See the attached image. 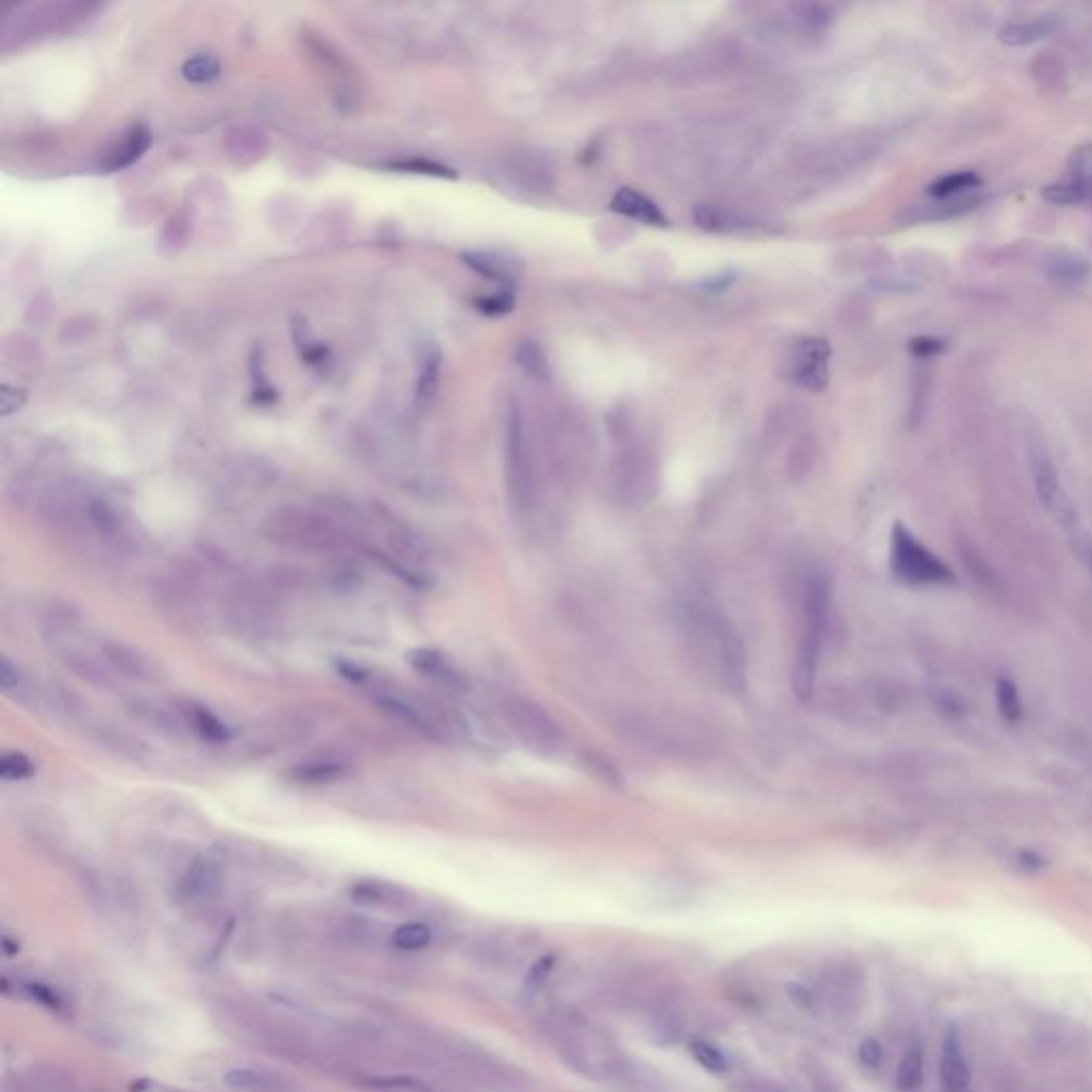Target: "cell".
Segmentation results:
<instances>
[{
    "label": "cell",
    "mask_w": 1092,
    "mask_h": 1092,
    "mask_svg": "<svg viewBox=\"0 0 1092 1092\" xmlns=\"http://www.w3.org/2000/svg\"><path fill=\"white\" fill-rule=\"evenodd\" d=\"M559 1060L570 1072L589 1080H608L619 1069V1056L611 1039L587 1022L572 1018L553 1026Z\"/></svg>",
    "instance_id": "cell-1"
},
{
    "label": "cell",
    "mask_w": 1092,
    "mask_h": 1092,
    "mask_svg": "<svg viewBox=\"0 0 1092 1092\" xmlns=\"http://www.w3.org/2000/svg\"><path fill=\"white\" fill-rule=\"evenodd\" d=\"M830 602V585L824 575L809 579L804 589V628L792 668V689L800 700L811 698L817 679L826 613Z\"/></svg>",
    "instance_id": "cell-2"
},
{
    "label": "cell",
    "mask_w": 1092,
    "mask_h": 1092,
    "mask_svg": "<svg viewBox=\"0 0 1092 1092\" xmlns=\"http://www.w3.org/2000/svg\"><path fill=\"white\" fill-rule=\"evenodd\" d=\"M890 568L896 581L909 587H946L956 583L954 570L902 523L892 528Z\"/></svg>",
    "instance_id": "cell-3"
},
{
    "label": "cell",
    "mask_w": 1092,
    "mask_h": 1092,
    "mask_svg": "<svg viewBox=\"0 0 1092 1092\" xmlns=\"http://www.w3.org/2000/svg\"><path fill=\"white\" fill-rule=\"evenodd\" d=\"M267 536L295 551H333L344 542V532L319 514L301 510H284L269 518Z\"/></svg>",
    "instance_id": "cell-4"
},
{
    "label": "cell",
    "mask_w": 1092,
    "mask_h": 1092,
    "mask_svg": "<svg viewBox=\"0 0 1092 1092\" xmlns=\"http://www.w3.org/2000/svg\"><path fill=\"white\" fill-rule=\"evenodd\" d=\"M506 717L514 734L538 753H553L561 745V730L555 719L530 700L514 698L506 705Z\"/></svg>",
    "instance_id": "cell-5"
},
{
    "label": "cell",
    "mask_w": 1092,
    "mask_h": 1092,
    "mask_svg": "<svg viewBox=\"0 0 1092 1092\" xmlns=\"http://www.w3.org/2000/svg\"><path fill=\"white\" fill-rule=\"evenodd\" d=\"M1031 472L1037 498L1046 506V510L1056 518V521L1064 528L1076 530L1078 528V512L1072 502V498L1064 491L1056 465L1044 451H1031Z\"/></svg>",
    "instance_id": "cell-6"
},
{
    "label": "cell",
    "mask_w": 1092,
    "mask_h": 1092,
    "mask_svg": "<svg viewBox=\"0 0 1092 1092\" xmlns=\"http://www.w3.org/2000/svg\"><path fill=\"white\" fill-rule=\"evenodd\" d=\"M228 619L236 630L248 638H263L274 632L276 617L269 595L263 589H238L228 604Z\"/></svg>",
    "instance_id": "cell-7"
},
{
    "label": "cell",
    "mask_w": 1092,
    "mask_h": 1092,
    "mask_svg": "<svg viewBox=\"0 0 1092 1092\" xmlns=\"http://www.w3.org/2000/svg\"><path fill=\"white\" fill-rule=\"evenodd\" d=\"M707 628H709V636L715 646V656H717L715 662L721 670L723 681L734 691L745 689L747 654H745V644L741 636L737 634V630L730 626V623L723 619H709Z\"/></svg>",
    "instance_id": "cell-8"
},
{
    "label": "cell",
    "mask_w": 1092,
    "mask_h": 1092,
    "mask_svg": "<svg viewBox=\"0 0 1092 1092\" xmlns=\"http://www.w3.org/2000/svg\"><path fill=\"white\" fill-rule=\"evenodd\" d=\"M1044 199L1054 205H1076L1092 199V143L1078 145L1067 163V173L1044 188Z\"/></svg>",
    "instance_id": "cell-9"
},
{
    "label": "cell",
    "mask_w": 1092,
    "mask_h": 1092,
    "mask_svg": "<svg viewBox=\"0 0 1092 1092\" xmlns=\"http://www.w3.org/2000/svg\"><path fill=\"white\" fill-rule=\"evenodd\" d=\"M508 489L514 506L528 508L532 504L534 496V482H532V463L523 437V425L521 416L516 410L510 412V425H508Z\"/></svg>",
    "instance_id": "cell-10"
},
{
    "label": "cell",
    "mask_w": 1092,
    "mask_h": 1092,
    "mask_svg": "<svg viewBox=\"0 0 1092 1092\" xmlns=\"http://www.w3.org/2000/svg\"><path fill=\"white\" fill-rule=\"evenodd\" d=\"M820 997L837 1018L847 1020L863 1007L865 977L851 965H837L826 973L824 993H820Z\"/></svg>",
    "instance_id": "cell-11"
},
{
    "label": "cell",
    "mask_w": 1092,
    "mask_h": 1092,
    "mask_svg": "<svg viewBox=\"0 0 1092 1092\" xmlns=\"http://www.w3.org/2000/svg\"><path fill=\"white\" fill-rule=\"evenodd\" d=\"M828 359H830V344L820 337H809L802 340L794 348V356L790 359V378L809 391H824L830 372H828Z\"/></svg>",
    "instance_id": "cell-12"
},
{
    "label": "cell",
    "mask_w": 1092,
    "mask_h": 1092,
    "mask_svg": "<svg viewBox=\"0 0 1092 1092\" xmlns=\"http://www.w3.org/2000/svg\"><path fill=\"white\" fill-rule=\"evenodd\" d=\"M100 658L106 664L118 672L124 679H133L141 683H156L163 679V668L152 656L131 644L124 642H108L100 648Z\"/></svg>",
    "instance_id": "cell-13"
},
{
    "label": "cell",
    "mask_w": 1092,
    "mask_h": 1092,
    "mask_svg": "<svg viewBox=\"0 0 1092 1092\" xmlns=\"http://www.w3.org/2000/svg\"><path fill=\"white\" fill-rule=\"evenodd\" d=\"M941 1092H971V1067L956 1026H948L941 1042L939 1058Z\"/></svg>",
    "instance_id": "cell-14"
},
{
    "label": "cell",
    "mask_w": 1092,
    "mask_h": 1092,
    "mask_svg": "<svg viewBox=\"0 0 1092 1092\" xmlns=\"http://www.w3.org/2000/svg\"><path fill=\"white\" fill-rule=\"evenodd\" d=\"M220 877V867L214 860H210V857H197L184 873V877L179 879L177 894L184 902H201L218 890Z\"/></svg>",
    "instance_id": "cell-15"
},
{
    "label": "cell",
    "mask_w": 1092,
    "mask_h": 1092,
    "mask_svg": "<svg viewBox=\"0 0 1092 1092\" xmlns=\"http://www.w3.org/2000/svg\"><path fill=\"white\" fill-rule=\"evenodd\" d=\"M1062 29V19L1058 15H1039L1024 22H1013L1003 26L999 31V39L1003 45L1009 47H1026L1042 39H1048L1056 31Z\"/></svg>",
    "instance_id": "cell-16"
},
{
    "label": "cell",
    "mask_w": 1092,
    "mask_h": 1092,
    "mask_svg": "<svg viewBox=\"0 0 1092 1092\" xmlns=\"http://www.w3.org/2000/svg\"><path fill=\"white\" fill-rule=\"evenodd\" d=\"M1072 1022H1062V1020H1044L1039 1022L1031 1035V1042L1033 1046L1046 1054V1056H1062V1054H1069L1072 1050H1076V1046L1080 1044V1037L1076 1033L1074 1026H1069Z\"/></svg>",
    "instance_id": "cell-17"
},
{
    "label": "cell",
    "mask_w": 1092,
    "mask_h": 1092,
    "mask_svg": "<svg viewBox=\"0 0 1092 1092\" xmlns=\"http://www.w3.org/2000/svg\"><path fill=\"white\" fill-rule=\"evenodd\" d=\"M611 207H613V212H617L621 216L634 218V220L644 222V224H652V226H666L668 224V220L662 214L660 207L652 199L644 197L642 193L632 191V188L617 191L613 201H611Z\"/></svg>",
    "instance_id": "cell-18"
},
{
    "label": "cell",
    "mask_w": 1092,
    "mask_h": 1092,
    "mask_svg": "<svg viewBox=\"0 0 1092 1092\" xmlns=\"http://www.w3.org/2000/svg\"><path fill=\"white\" fill-rule=\"evenodd\" d=\"M408 662L412 664L414 670H419V672L427 674V677L437 679L439 683H445V685L455 687V689H463L465 687L463 674L459 670H455L445 656L437 654V652H431V648H414L412 654H408Z\"/></svg>",
    "instance_id": "cell-19"
},
{
    "label": "cell",
    "mask_w": 1092,
    "mask_h": 1092,
    "mask_svg": "<svg viewBox=\"0 0 1092 1092\" xmlns=\"http://www.w3.org/2000/svg\"><path fill=\"white\" fill-rule=\"evenodd\" d=\"M128 713H131L137 721H141L143 725H148L150 730H156L163 737H179L181 727H184V721L179 719V715L171 713L169 709L161 705H156V702L135 700L133 705H128Z\"/></svg>",
    "instance_id": "cell-20"
},
{
    "label": "cell",
    "mask_w": 1092,
    "mask_h": 1092,
    "mask_svg": "<svg viewBox=\"0 0 1092 1092\" xmlns=\"http://www.w3.org/2000/svg\"><path fill=\"white\" fill-rule=\"evenodd\" d=\"M926 1074V1052L920 1039H912L907 1044L898 1067H896V1088L900 1092H916L924 1084Z\"/></svg>",
    "instance_id": "cell-21"
},
{
    "label": "cell",
    "mask_w": 1092,
    "mask_h": 1092,
    "mask_svg": "<svg viewBox=\"0 0 1092 1092\" xmlns=\"http://www.w3.org/2000/svg\"><path fill=\"white\" fill-rule=\"evenodd\" d=\"M65 666L75 672L77 677L92 683V685H98V687H110L112 685V674H110V666L106 664V660H96L92 658L90 654H84L80 652V648H67V652L60 654Z\"/></svg>",
    "instance_id": "cell-22"
},
{
    "label": "cell",
    "mask_w": 1092,
    "mask_h": 1092,
    "mask_svg": "<svg viewBox=\"0 0 1092 1092\" xmlns=\"http://www.w3.org/2000/svg\"><path fill=\"white\" fill-rule=\"evenodd\" d=\"M685 1035V1013L677 1003L662 1005L660 1011H656L652 1022V1039L658 1046H674L679 1044Z\"/></svg>",
    "instance_id": "cell-23"
},
{
    "label": "cell",
    "mask_w": 1092,
    "mask_h": 1092,
    "mask_svg": "<svg viewBox=\"0 0 1092 1092\" xmlns=\"http://www.w3.org/2000/svg\"><path fill=\"white\" fill-rule=\"evenodd\" d=\"M150 148V131L145 126H135L128 131L118 148L110 154V161L106 163L110 169H122L139 161L143 152Z\"/></svg>",
    "instance_id": "cell-24"
},
{
    "label": "cell",
    "mask_w": 1092,
    "mask_h": 1092,
    "mask_svg": "<svg viewBox=\"0 0 1092 1092\" xmlns=\"http://www.w3.org/2000/svg\"><path fill=\"white\" fill-rule=\"evenodd\" d=\"M1044 269L1050 278L1062 284H1080L1088 276V265L1076 254L1067 252H1054L1048 254L1044 261Z\"/></svg>",
    "instance_id": "cell-25"
},
{
    "label": "cell",
    "mask_w": 1092,
    "mask_h": 1092,
    "mask_svg": "<svg viewBox=\"0 0 1092 1092\" xmlns=\"http://www.w3.org/2000/svg\"><path fill=\"white\" fill-rule=\"evenodd\" d=\"M694 220L700 228L705 230H711V233H734V230H741L747 226V222L743 218H739L737 214L723 210V207H717V205H700L694 210Z\"/></svg>",
    "instance_id": "cell-26"
},
{
    "label": "cell",
    "mask_w": 1092,
    "mask_h": 1092,
    "mask_svg": "<svg viewBox=\"0 0 1092 1092\" xmlns=\"http://www.w3.org/2000/svg\"><path fill=\"white\" fill-rule=\"evenodd\" d=\"M979 186H981V177L975 171H958V173H948L939 179H934L928 186V195L934 199H950L967 191H975Z\"/></svg>",
    "instance_id": "cell-27"
},
{
    "label": "cell",
    "mask_w": 1092,
    "mask_h": 1092,
    "mask_svg": "<svg viewBox=\"0 0 1092 1092\" xmlns=\"http://www.w3.org/2000/svg\"><path fill=\"white\" fill-rule=\"evenodd\" d=\"M186 709H188L186 711V719L191 721V725L205 741H210V743H226L228 741V737H230L228 727L212 711H207L205 707H199V705H188Z\"/></svg>",
    "instance_id": "cell-28"
},
{
    "label": "cell",
    "mask_w": 1092,
    "mask_h": 1092,
    "mask_svg": "<svg viewBox=\"0 0 1092 1092\" xmlns=\"http://www.w3.org/2000/svg\"><path fill=\"white\" fill-rule=\"evenodd\" d=\"M463 261L470 265L474 271H478L480 276L485 278H491V280H510L514 276V269H512V263L506 261L504 256L500 254H489V252H467L461 256Z\"/></svg>",
    "instance_id": "cell-29"
},
{
    "label": "cell",
    "mask_w": 1092,
    "mask_h": 1092,
    "mask_svg": "<svg viewBox=\"0 0 1092 1092\" xmlns=\"http://www.w3.org/2000/svg\"><path fill=\"white\" fill-rule=\"evenodd\" d=\"M689 1054L694 1056V1060L700 1064L702 1069L713 1076H725L727 1072H730V1060L725 1058V1054L717 1046L709 1044L707 1039H700V1037L691 1039Z\"/></svg>",
    "instance_id": "cell-30"
},
{
    "label": "cell",
    "mask_w": 1092,
    "mask_h": 1092,
    "mask_svg": "<svg viewBox=\"0 0 1092 1092\" xmlns=\"http://www.w3.org/2000/svg\"><path fill=\"white\" fill-rule=\"evenodd\" d=\"M995 698H997V709L1001 713V717L1009 723H1018L1024 715V709H1022V700H1020V691H1018V685L1013 683L1011 679L1007 677H999L997 683H995Z\"/></svg>",
    "instance_id": "cell-31"
},
{
    "label": "cell",
    "mask_w": 1092,
    "mask_h": 1092,
    "mask_svg": "<svg viewBox=\"0 0 1092 1092\" xmlns=\"http://www.w3.org/2000/svg\"><path fill=\"white\" fill-rule=\"evenodd\" d=\"M88 523L90 530L106 540H114L120 534V518L114 512V508L102 500H90L88 502Z\"/></svg>",
    "instance_id": "cell-32"
},
{
    "label": "cell",
    "mask_w": 1092,
    "mask_h": 1092,
    "mask_svg": "<svg viewBox=\"0 0 1092 1092\" xmlns=\"http://www.w3.org/2000/svg\"><path fill=\"white\" fill-rule=\"evenodd\" d=\"M431 943V928L423 922L402 924L393 932V946L402 952H421Z\"/></svg>",
    "instance_id": "cell-33"
},
{
    "label": "cell",
    "mask_w": 1092,
    "mask_h": 1092,
    "mask_svg": "<svg viewBox=\"0 0 1092 1092\" xmlns=\"http://www.w3.org/2000/svg\"><path fill=\"white\" fill-rule=\"evenodd\" d=\"M344 772H346V766L340 762H314V764H303L297 770H293V779H297V782L301 784L321 786V784L337 782V779H340Z\"/></svg>",
    "instance_id": "cell-34"
},
{
    "label": "cell",
    "mask_w": 1092,
    "mask_h": 1092,
    "mask_svg": "<svg viewBox=\"0 0 1092 1092\" xmlns=\"http://www.w3.org/2000/svg\"><path fill=\"white\" fill-rule=\"evenodd\" d=\"M516 363L536 380L549 378V361H546L544 350L532 340L516 348Z\"/></svg>",
    "instance_id": "cell-35"
},
{
    "label": "cell",
    "mask_w": 1092,
    "mask_h": 1092,
    "mask_svg": "<svg viewBox=\"0 0 1092 1092\" xmlns=\"http://www.w3.org/2000/svg\"><path fill=\"white\" fill-rule=\"evenodd\" d=\"M218 73H220V65L210 54H199V56L191 58L188 62H184V67H181V75H184L186 80L193 82V84L212 82Z\"/></svg>",
    "instance_id": "cell-36"
},
{
    "label": "cell",
    "mask_w": 1092,
    "mask_h": 1092,
    "mask_svg": "<svg viewBox=\"0 0 1092 1092\" xmlns=\"http://www.w3.org/2000/svg\"><path fill=\"white\" fill-rule=\"evenodd\" d=\"M33 772H35V766L31 758L24 756V753L19 751H11L7 753V756H3V760H0V774H3V779H7V782L29 779L33 776Z\"/></svg>",
    "instance_id": "cell-37"
},
{
    "label": "cell",
    "mask_w": 1092,
    "mask_h": 1092,
    "mask_svg": "<svg viewBox=\"0 0 1092 1092\" xmlns=\"http://www.w3.org/2000/svg\"><path fill=\"white\" fill-rule=\"evenodd\" d=\"M224 1084L233 1090H263L267 1088V1076L256 1069H230L224 1074Z\"/></svg>",
    "instance_id": "cell-38"
},
{
    "label": "cell",
    "mask_w": 1092,
    "mask_h": 1092,
    "mask_svg": "<svg viewBox=\"0 0 1092 1092\" xmlns=\"http://www.w3.org/2000/svg\"><path fill=\"white\" fill-rule=\"evenodd\" d=\"M24 993L29 995L35 1003H39L41 1007H45L47 1011H54V1013H60L67 1009V1003L65 999L54 991V988H49L45 983H26L24 985Z\"/></svg>",
    "instance_id": "cell-39"
},
{
    "label": "cell",
    "mask_w": 1092,
    "mask_h": 1092,
    "mask_svg": "<svg viewBox=\"0 0 1092 1092\" xmlns=\"http://www.w3.org/2000/svg\"><path fill=\"white\" fill-rule=\"evenodd\" d=\"M555 965H557V954L549 952V954L540 956V958L534 962V965L530 967L528 975H526V981H523V983H526L528 991H530V993L540 991L542 983L551 977Z\"/></svg>",
    "instance_id": "cell-40"
},
{
    "label": "cell",
    "mask_w": 1092,
    "mask_h": 1092,
    "mask_svg": "<svg viewBox=\"0 0 1092 1092\" xmlns=\"http://www.w3.org/2000/svg\"><path fill=\"white\" fill-rule=\"evenodd\" d=\"M857 1060H860L863 1067H867L869 1072L881 1069V1064L886 1062V1052H883L879 1039L865 1037L860 1046H857Z\"/></svg>",
    "instance_id": "cell-41"
},
{
    "label": "cell",
    "mask_w": 1092,
    "mask_h": 1092,
    "mask_svg": "<svg viewBox=\"0 0 1092 1092\" xmlns=\"http://www.w3.org/2000/svg\"><path fill=\"white\" fill-rule=\"evenodd\" d=\"M786 995L790 997V1001L800 1007V1009H807V1011H815L822 1003V997L817 991H813V988H809L807 983L802 981H790L786 985Z\"/></svg>",
    "instance_id": "cell-42"
},
{
    "label": "cell",
    "mask_w": 1092,
    "mask_h": 1092,
    "mask_svg": "<svg viewBox=\"0 0 1092 1092\" xmlns=\"http://www.w3.org/2000/svg\"><path fill=\"white\" fill-rule=\"evenodd\" d=\"M807 1074H809L807 1078H809L811 1092H845L839 1080L835 1078V1074L826 1069L820 1062H813Z\"/></svg>",
    "instance_id": "cell-43"
},
{
    "label": "cell",
    "mask_w": 1092,
    "mask_h": 1092,
    "mask_svg": "<svg viewBox=\"0 0 1092 1092\" xmlns=\"http://www.w3.org/2000/svg\"><path fill=\"white\" fill-rule=\"evenodd\" d=\"M476 307L480 311H485V314L500 317V314H506V311H510L514 307V297H512L510 291H500L496 295L476 299Z\"/></svg>",
    "instance_id": "cell-44"
},
{
    "label": "cell",
    "mask_w": 1092,
    "mask_h": 1092,
    "mask_svg": "<svg viewBox=\"0 0 1092 1092\" xmlns=\"http://www.w3.org/2000/svg\"><path fill=\"white\" fill-rule=\"evenodd\" d=\"M946 340H941V337H914L912 342H909V352H912L914 356L918 359H932V356H939L943 350H946Z\"/></svg>",
    "instance_id": "cell-45"
},
{
    "label": "cell",
    "mask_w": 1092,
    "mask_h": 1092,
    "mask_svg": "<svg viewBox=\"0 0 1092 1092\" xmlns=\"http://www.w3.org/2000/svg\"><path fill=\"white\" fill-rule=\"evenodd\" d=\"M730 1092H788L782 1084H776L766 1078H747L732 1084Z\"/></svg>",
    "instance_id": "cell-46"
},
{
    "label": "cell",
    "mask_w": 1092,
    "mask_h": 1092,
    "mask_svg": "<svg viewBox=\"0 0 1092 1092\" xmlns=\"http://www.w3.org/2000/svg\"><path fill=\"white\" fill-rule=\"evenodd\" d=\"M0 687H3L7 694H11L13 689L22 691L24 689V677L17 666H13L7 658H3V664H0Z\"/></svg>",
    "instance_id": "cell-47"
},
{
    "label": "cell",
    "mask_w": 1092,
    "mask_h": 1092,
    "mask_svg": "<svg viewBox=\"0 0 1092 1092\" xmlns=\"http://www.w3.org/2000/svg\"><path fill=\"white\" fill-rule=\"evenodd\" d=\"M437 374H439V366H437V356H431L427 361L425 366V372L421 376V384H419V397L421 400H427L435 393V386H437Z\"/></svg>",
    "instance_id": "cell-48"
},
{
    "label": "cell",
    "mask_w": 1092,
    "mask_h": 1092,
    "mask_svg": "<svg viewBox=\"0 0 1092 1092\" xmlns=\"http://www.w3.org/2000/svg\"><path fill=\"white\" fill-rule=\"evenodd\" d=\"M372 1086H378V1088H410L414 1092H431L429 1086H425L423 1082L414 1080V1078H408V1076H402V1078H386V1080H372L370 1082Z\"/></svg>",
    "instance_id": "cell-49"
},
{
    "label": "cell",
    "mask_w": 1092,
    "mask_h": 1092,
    "mask_svg": "<svg viewBox=\"0 0 1092 1092\" xmlns=\"http://www.w3.org/2000/svg\"><path fill=\"white\" fill-rule=\"evenodd\" d=\"M1018 865L1026 873H1039L1046 869V857L1035 849H1020L1018 851Z\"/></svg>",
    "instance_id": "cell-50"
},
{
    "label": "cell",
    "mask_w": 1092,
    "mask_h": 1092,
    "mask_svg": "<svg viewBox=\"0 0 1092 1092\" xmlns=\"http://www.w3.org/2000/svg\"><path fill=\"white\" fill-rule=\"evenodd\" d=\"M17 952H19V943L13 937H9V934H5V937H3V954L13 958V956H17Z\"/></svg>",
    "instance_id": "cell-51"
}]
</instances>
